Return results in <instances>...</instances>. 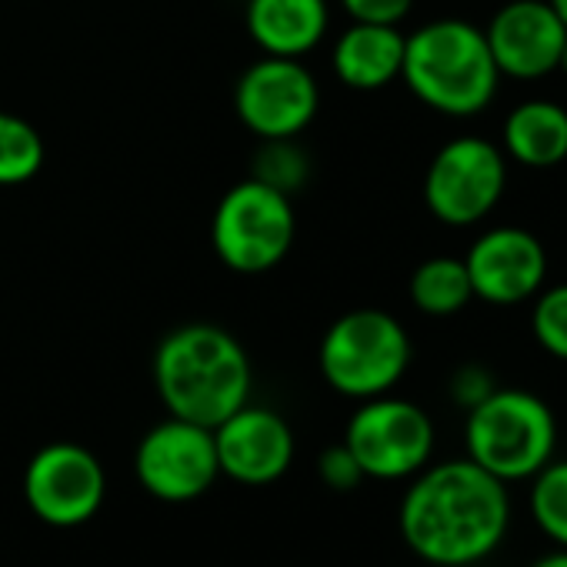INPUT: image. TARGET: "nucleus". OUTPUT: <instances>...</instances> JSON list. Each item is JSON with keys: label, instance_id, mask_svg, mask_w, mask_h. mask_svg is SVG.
Masks as SVG:
<instances>
[{"label": "nucleus", "instance_id": "nucleus-22", "mask_svg": "<svg viewBox=\"0 0 567 567\" xmlns=\"http://www.w3.org/2000/svg\"><path fill=\"white\" fill-rule=\"evenodd\" d=\"M530 328H534L537 344L550 358L567 361V284L537 291V301L530 311Z\"/></svg>", "mask_w": 567, "mask_h": 567}, {"label": "nucleus", "instance_id": "nucleus-3", "mask_svg": "<svg viewBox=\"0 0 567 567\" xmlns=\"http://www.w3.org/2000/svg\"><path fill=\"white\" fill-rule=\"evenodd\" d=\"M401 78L431 111L474 117L494 101L501 71L481 28L461 18H441L404 38Z\"/></svg>", "mask_w": 567, "mask_h": 567}, {"label": "nucleus", "instance_id": "nucleus-1", "mask_svg": "<svg viewBox=\"0 0 567 567\" xmlns=\"http://www.w3.org/2000/svg\"><path fill=\"white\" fill-rule=\"evenodd\" d=\"M401 537L414 557L434 567H474L507 537V484L471 457L427 464L411 477L398 511Z\"/></svg>", "mask_w": 567, "mask_h": 567}, {"label": "nucleus", "instance_id": "nucleus-28", "mask_svg": "<svg viewBox=\"0 0 567 567\" xmlns=\"http://www.w3.org/2000/svg\"><path fill=\"white\" fill-rule=\"evenodd\" d=\"M557 71H564V78H567V38H564V48H560V61H557Z\"/></svg>", "mask_w": 567, "mask_h": 567}, {"label": "nucleus", "instance_id": "nucleus-27", "mask_svg": "<svg viewBox=\"0 0 567 567\" xmlns=\"http://www.w3.org/2000/svg\"><path fill=\"white\" fill-rule=\"evenodd\" d=\"M547 4H550V11L560 18V24L567 28V0H547Z\"/></svg>", "mask_w": 567, "mask_h": 567}, {"label": "nucleus", "instance_id": "nucleus-6", "mask_svg": "<svg viewBox=\"0 0 567 567\" xmlns=\"http://www.w3.org/2000/svg\"><path fill=\"white\" fill-rule=\"evenodd\" d=\"M298 234L291 194L257 177L234 184L214 210L210 244L234 274H264L288 257Z\"/></svg>", "mask_w": 567, "mask_h": 567}, {"label": "nucleus", "instance_id": "nucleus-13", "mask_svg": "<svg viewBox=\"0 0 567 567\" xmlns=\"http://www.w3.org/2000/svg\"><path fill=\"white\" fill-rule=\"evenodd\" d=\"M214 447L224 477L264 487L288 474L295 461V431L277 411L247 401L214 427Z\"/></svg>", "mask_w": 567, "mask_h": 567}, {"label": "nucleus", "instance_id": "nucleus-8", "mask_svg": "<svg viewBox=\"0 0 567 567\" xmlns=\"http://www.w3.org/2000/svg\"><path fill=\"white\" fill-rule=\"evenodd\" d=\"M507 187L504 151L484 137H457L444 144L424 177V204L447 227L484 220Z\"/></svg>", "mask_w": 567, "mask_h": 567}, {"label": "nucleus", "instance_id": "nucleus-26", "mask_svg": "<svg viewBox=\"0 0 567 567\" xmlns=\"http://www.w3.org/2000/svg\"><path fill=\"white\" fill-rule=\"evenodd\" d=\"M530 567H567V550H564V547H557V550H550V554L537 557Z\"/></svg>", "mask_w": 567, "mask_h": 567}, {"label": "nucleus", "instance_id": "nucleus-15", "mask_svg": "<svg viewBox=\"0 0 567 567\" xmlns=\"http://www.w3.org/2000/svg\"><path fill=\"white\" fill-rule=\"evenodd\" d=\"M247 31L270 58L311 54L331 24L328 0H247Z\"/></svg>", "mask_w": 567, "mask_h": 567}, {"label": "nucleus", "instance_id": "nucleus-25", "mask_svg": "<svg viewBox=\"0 0 567 567\" xmlns=\"http://www.w3.org/2000/svg\"><path fill=\"white\" fill-rule=\"evenodd\" d=\"M414 0H341V8L351 14V21L361 24H401L411 14Z\"/></svg>", "mask_w": 567, "mask_h": 567}, {"label": "nucleus", "instance_id": "nucleus-12", "mask_svg": "<svg viewBox=\"0 0 567 567\" xmlns=\"http://www.w3.org/2000/svg\"><path fill=\"white\" fill-rule=\"evenodd\" d=\"M471 291L494 308H514L544 288L547 250L524 227H494L481 234L464 257Z\"/></svg>", "mask_w": 567, "mask_h": 567}, {"label": "nucleus", "instance_id": "nucleus-16", "mask_svg": "<svg viewBox=\"0 0 567 567\" xmlns=\"http://www.w3.org/2000/svg\"><path fill=\"white\" fill-rule=\"evenodd\" d=\"M404 34L394 24L354 21L334 44L331 68L351 91H381L401 78Z\"/></svg>", "mask_w": 567, "mask_h": 567}, {"label": "nucleus", "instance_id": "nucleus-19", "mask_svg": "<svg viewBox=\"0 0 567 567\" xmlns=\"http://www.w3.org/2000/svg\"><path fill=\"white\" fill-rule=\"evenodd\" d=\"M530 520L537 530L567 550V461H547L534 477H530Z\"/></svg>", "mask_w": 567, "mask_h": 567}, {"label": "nucleus", "instance_id": "nucleus-17", "mask_svg": "<svg viewBox=\"0 0 567 567\" xmlns=\"http://www.w3.org/2000/svg\"><path fill=\"white\" fill-rule=\"evenodd\" d=\"M504 154L544 171L567 157V111L554 101H524L504 121Z\"/></svg>", "mask_w": 567, "mask_h": 567}, {"label": "nucleus", "instance_id": "nucleus-14", "mask_svg": "<svg viewBox=\"0 0 567 567\" xmlns=\"http://www.w3.org/2000/svg\"><path fill=\"white\" fill-rule=\"evenodd\" d=\"M484 38L501 74L537 81L557 71L567 28L547 0H511L491 18Z\"/></svg>", "mask_w": 567, "mask_h": 567}, {"label": "nucleus", "instance_id": "nucleus-5", "mask_svg": "<svg viewBox=\"0 0 567 567\" xmlns=\"http://www.w3.org/2000/svg\"><path fill=\"white\" fill-rule=\"evenodd\" d=\"M321 374L324 381L351 398L371 401L391 394L411 364V338L404 324L374 308L341 315L321 341Z\"/></svg>", "mask_w": 567, "mask_h": 567}, {"label": "nucleus", "instance_id": "nucleus-21", "mask_svg": "<svg viewBox=\"0 0 567 567\" xmlns=\"http://www.w3.org/2000/svg\"><path fill=\"white\" fill-rule=\"evenodd\" d=\"M308 171H311L308 154L295 144V137L264 141V147L257 151V161H254V177L284 194L301 190L308 181Z\"/></svg>", "mask_w": 567, "mask_h": 567}, {"label": "nucleus", "instance_id": "nucleus-23", "mask_svg": "<svg viewBox=\"0 0 567 567\" xmlns=\"http://www.w3.org/2000/svg\"><path fill=\"white\" fill-rule=\"evenodd\" d=\"M318 477L328 487H334V491H351V487H358L364 481V471L354 461V454L348 451V444L341 441V444L321 451V457H318Z\"/></svg>", "mask_w": 567, "mask_h": 567}, {"label": "nucleus", "instance_id": "nucleus-2", "mask_svg": "<svg viewBox=\"0 0 567 567\" xmlns=\"http://www.w3.org/2000/svg\"><path fill=\"white\" fill-rule=\"evenodd\" d=\"M250 358L217 324H184L154 351V388L171 417L217 427L250 401Z\"/></svg>", "mask_w": 567, "mask_h": 567}, {"label": "nucleus", "instance_id": "nucleus-18", "mask_svg": "<svg viewBox=\"0 0 567 567\" xmlns=\"http://www.w3.org/2000/svg\"><path fill=\"white\" fill-rule=\"evenodd\" d=\"M471 298V277L464 260L457 257H431L417 264V270L411 274V301L421 315L451 318L461 308H467Z\"/></svg>", "mask_w": 567, "mask_h": 567}, {"label": "nucleus", "instance_id": "nucleus-11", "mask_svg": "<svg viewBox=\"0 0 567 567\" xmlns=\"http://www.w3.org/2000/svg\"><path fill=\"white\" fill-rule=\"evenodd\" d=\"M107 494L101 461L71 441L41 447L24 471V501L51 527H78L91 520Z\"/></svg>", "mask_w": 567, "mask_h": 567}, {"label": "nucleus", "instance_id": "nucleus-10", "mask_svg": "<svg viewBox=\"0 0 567 567\" xmlns=\"http://www.w3.org/2000/svg\"><path fill=\"white\" fill-rule=\"evenodd\" d=\"M321 91L298 58H264L234 87V111L260 141L298 137L318 114Z\"/></svg>", "mask_w": 567, "mask_h": 567}, {"label": "nucleus", "instance_id": "nucleus-7", "mask_svg": "<svg viewBox=\"0 0 567 567\" xmlns=\"http://www.w3.org/2000/svg\"><path fill=\"white\" fill-rule=\"evenodd\" d=\"M344 444L361 464L364 477L374 481H411L431 464L434 421L424 408L404 398H371L351 414Z\"/></svg>", "mask_w": 567, "mask_h": 567}, {"label": "nucleus", "instance_id": "nucleus-24", "mask_svg": "<svg viewBox=\"0 0 567 567\" xmlns=\"http://www.w3.org/2000/svg\"><path fill=\"white\" fill-rule=\"evenodd\" d=\"M494 391H497V384H494L491 371L481 368V364H464V368H457L454 378H451V398H454V404L464 408V411L477 408V404H481L484 398H491Z\"/></svg>", "mask_w": 567, "mask_h": 567}, {"label": "nucleus", "instance_id": "nucleus-4", "mask_svg": "<svg viewBox=\"0 0 567 567\" xmlns=\"http://www.w3.org/2000/svg\"><path fill=\"white\" fill-rule=\"evenodd\" d=\"M467 457L491 477L530 481L557 451V421L547 401L520 388H497L464 424Z\"/></svg>", "mask_w": 567, "mask_h": 567}, {"label": "nucleus", "instance_id": "nucleus-20", "mask_svg": "<svg viewBox=\"0 0 567 567\" xmlns=\"http://www.w3.org/2000/svg\"><path fill=\"white\" fill-rule=\"evenodd\" d=\"M44 164V141L38 127L18 114L0 111V187L31 181Z\"/></svg>", "mask_w": 567, "mask_h": 567}, {"label": "nucleus", "instance_id": "nucleus-9", "mask_svg": "<svg viewBox=\"0 0 567 567\" xmlns=\"http://www.w3.org/2000/svg\"><path fill=\"white\" fill-rule=\"evenodd\" d=\"M134 474L141 487L164 504L197 501L220 477L214 431L181 417L154 424L137 444Z\"/></svg>", "mask_w": 567, "mask_h": 567}]
</instances>
